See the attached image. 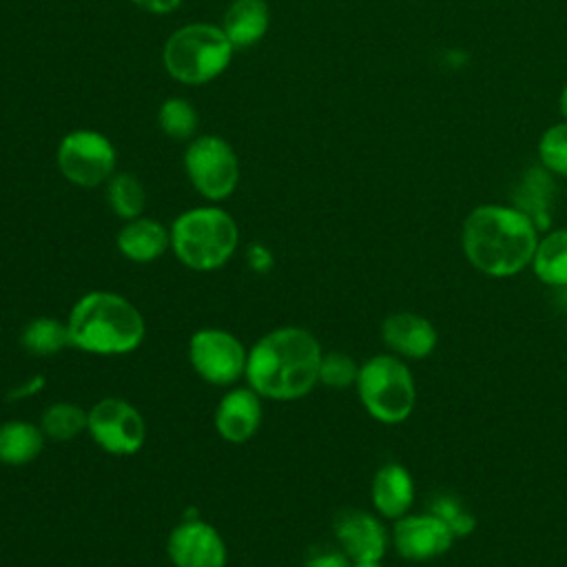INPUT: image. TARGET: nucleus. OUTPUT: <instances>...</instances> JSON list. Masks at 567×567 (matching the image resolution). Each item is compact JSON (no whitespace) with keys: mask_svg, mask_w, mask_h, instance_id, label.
I'll use <instances>...</instances> for the list:
<instances>
[{"mask_svg":"<svg viewBox=\"0 0 567 567\" xmlns=\"http://www.w3.org/2000/svg\"><path fill=\"white\" fill-rule=\"evenodd\" d=\"M86 434L111 456H133L146 443V421L131 401L102 396L89 408Z\"/></svg>","mask_w":567,"mask_h":567,"instance_id":"10","label":"nucleus"},{"mask_svg":"<svg viewBox=\"0 0 567 567\" xmlns=\"http://www.w3.org/2000/svg\"><path fill=\"white\" fill-rule=\"evenodd\" d=\"M184 168L193 188L208 202L228 199L239 184V159L217 135L195 137L184 153Z\"/></svg>","mask_w":567,"mask_h":567,"instance_id":"9","label":"nucleus"},{"mask_svg":"<svg viewBox=\"0 0 567 567\" xmlns=\"http://www.w3.org/2000/svg\"><path fill=\"white\" fill-rule=\"evenodd\" d=\"M115 162L117 151L113 142L104 133L91 128L66 133L55 151L60 175L80 188L106 184L115 173Z\"/></svg>","mask_w":567,"mask_h":567,"instance_id":"8","label":"nucleus"},{"mask_svg":"<svg viewBox=\"0 0 567 567\" xmlns=\"http://www.w3.org/2000/svg\"><path fill=\"white\" fill-rule=\"evenodd\" d=\"M86 416L89 410L73 401H53L40 412L38 425L47 441L69 443L80 434H86Z\"/></svg>","mask_w":567,"mask_h":567,"instance_id":"23","label":"nucleus"},{"mask_svg":"<svg viewBox=\"0 0 567 567\" xmlns=\"http://www.w3.org/2000/svg\"><path fill=\"white\" fill-rule=\"evenodd\" d=\"M332 532L337 545L348 554L352 563L381 560L388 551L390 536L385 525L365 509H341L334 516Z\"/></svg>","mask_w":567,"mask_h":567,"instance_id":"14","label":"nucleus"},{"mask_svg":"<svg viewBox=\"0 0 567 567\" xmlns=\"http://www.w3.org/2000/svg\"><path fill=\"white\" fill-rule=\"evenodd\" d=\"M363 410L379 423H403L416 403L410 368L396 354H374L359 365L354 383Z\"/></svg>","mask_w":567,"mask_h":567,"instance_id":"6","label":"nucleus"},{"mask_svg":"<svg viewBox=\"0 0 567 567\" xmlns=\"http://www.w3.org/2000/svg\"><path fill=\"white\" fill-rule=\"evenodd\" d=\"M18 341L22 350L33 357H55L62 350L71 348L66 321L49 315L33 317L31 321H27L20 328Z\"/></svg>","mask_w":567,"mask_h":567,"instance_id":"21","label":"nucleus"},{"mask_svg":"<svg viewBox=\"0 0 567 567\" xmlns=\"http://www.w3.org/2000/svg\"><path fill=\"white\" fill-rule=\"evenodd\" d=\"M536 224L514 206L483 204L463 221L467 261L487 277H512L532 266L538 246Z\"/></svg>","mask_w":567,"mask_h":567,"instance_id":"2","label":"nucleus"},{"mask_svg":"<svg viewBox=\"0 0 567 567\" xmlns=\"http://www.w3.org/2000/svg\"><path fill=\"white\" fill-rule=\"evenodd\" d=\"M44 388H47V377H44V374H40V372L29 374V377L20 379L16 385L9 388L7 401H27V399H33V396H38Z\"/></svg>","mask_w":567,"mask_h":567,"instance_id":"31","label":"nucleus"},{"mask_svg":"<svg viewBox=\"0 0 567 567\" xmlns=\"http://www.w3.org/2000/svg\"><path fill=\"white\" fill-rule=\"evenodd\" d=\"M540 166L551 175L567 177V122L549 126L538 140Z\"/></svg>","mask_w":567,"mask_h":567,"instance_id":"27","label":"nucleus"},{"mask_svg":"<svg viewBox=\"0 0 567 567\" xmlns=\"http://www.w3.org/2000/svg\"><path fill=\"white\" fill-rule=\"evenodd\" d=\"M558 106H560V113L567 117V84L563 86L560 91V97H558Z\"/></svg>","mask_w":567,"mask_h":567,"instance_id":"33","label":"nucleus"},{"mask_svg":"<svg viewBox=\"0 0 567 567\" xmlns=\"http://www.w3.org/2000/svg\"><path fill=\"white\" fill-rule=\"evenodd\" d=\"M166 556L173 567H226L228 545L213 523L188 509L166 536Z\"/></svg>","mask_w":567,"mask_h":567,"instance_id":"11","label":"nucleus"},{"mask_svg":"<svg viewBox=\"0 0 567 567\" xmlns=\"http://www.w3.org/2000/svg\"><path fill=\"white\" fill-rule=\"evenodd\" d=\"M454 538L452 529L432 512L396 518L390 534L396 554L405 560H432L445 554Z\"/></svg>","mask_w":567,"mask_h":567,"instance_id":"13","label":"nucleus"},{"mask_svg":"<svg viewBox=\"0 0 567 567\" xmlns=\"http://www.w3.org/2000/svg\"><path fill=\"white\" fill-rule=\"evenodd\" d=\"M171 252L195 272L226 266L239 248V226L230 213L210 204L179 213L171 224Z\"/></svg>","mask_w":567,"mask_h":567,"instance_id":"4","label":"nucleus"},{"mask_svg":"<svg viewBox=\"0 0 567 567\" xmlns=\"http://www.w3.org/2000/svg\"><path fill=\"white\" fill-rule=\"evenodd\" d=\"M71 348L95 357H124L146 339L140 308L113 290H89L75 299L66 315Z\"/></svg>","mask_w":567,"mask_h":567,"instance_id":"3","label":"nucleus"},{"mask_svg":"<svg viewBox=\"0 0 567 567\" xmlns=\"http://www.w3.org/2000/svg\"><path fill=\"white\" fill-rule=\"evenodd\" d=\"M370 498H372V507L383 518L396 520L405 516L414 501V481L410 472L399 463L381 465L372 476Z\"/></svg>","mask_w":567,"mask_h":567,"instance_id":"17","label":"nucleus"},{"mask_svg":"<svg viewBox=\"0 0 567 567\" xmlns=\"http://www.w3.org/2000/svg\"><path fill=\"white\" fill-rule=\"evenodd\" d=\"M532 270L547 286H567V228L551 230L538 239Z\"/></svg>","mask_w":567,"mask_h":567,"instance_id":"22","label":"nucleus"},{"mask_svg":"<svg viewBox=\"0 0 567 567\" xmlns=\"http://www.w3.org/2000/svg\"><path fill=\"white\" fill-rule=\"evenodd\" d=\"M47 436L38 423L11 419L0 423V463L7 467H22L33 463L44 450Z\"/></svg>","mask_w":567,"mask_h":567,"instance_id":"19","label":"nucleus"},{"mask_svg":"<svg viewBox=\"0 0 567 567\" xmlns=\"http://www.w3.org/2000/svg\"><path fill=\"white\" fill-rule=\"evenodd\" d=\"M159 128L173 140H188L197 128V111L184 97H168L157 111Z\"/></svg>","mask_w":567,"mask_h":567,"instance_id":"25","label":"nucleus"},{"mask_svg":"<svg viewBox=\"0 0 567 567\" xmlns=\"http://www.w3.org/2000/svg\"><path fill=\"white\" fill-rule=\"evenodd\" d=\"M261 421L264 399L248 383L226 388L213 410V427L217 436L233 445H241L255 439Z\"/></svg>","mask_w":567,"mask_h":567,"instance_id":"12","label":"nucleus"},{"mask_svg":"<svg viewBox=\"0 0 567 567\" xmlns=\"http://www.w3.org/2000/svg\"><path fill=\"white\" fill-rule=\"evenodd\" d=\"M115 248L133 264H153L171 250V230L162 221L140 215L117 230Z\"/></svg>","mask_w":567,"mask_h":567,"instance_id":"16","label":"nucleus"},{"mask_svg":"<svg viewBox=\"0 0 567 567\" xmlns=\"http://www.w3.org/2000/svg\"><path fill=\"white\" fill-rule=\"evenodd\" d=\"M233 51L235 47L221 27L193 22L168 35L162 49V62L173 80L182 84H206L226 71Z\"/></svg>","mask_w":567,"mask_h":567,"instance_id":"5","label":"nucleus"},{"mask_svg":"<svg viewBox=\"0 0 567 567\" xmlns=\"http://www.w3.org/2000/svg\"><path fill=\"white\" fill-rule=\"evenodd\" d=\"M352 567H381V560H359L352 563Z\"/></svg>","mask_w":567,"mask_h":567,"instance_id":"34","label":"nucleus"},{"mask_svg":"<svg viewBox=\"0 0 567 567\" xmlns=\"http://www.w3.org/2000/svg\"><path fill=\"white\" fill-rule=\"evenodd\" d=\"M381 339L396 357L423 359L434 352L439 334L430 319L410 310H401L383 319Z\"/></svg>","mask_w":567,"mask_h":567,"instance_id":"15","label":"nucleus"},{"mask_svg":"<svg viewBox=\"0 0 567 567\" xmlns=\"http://www.w3.org/2000/svg\"><path fill=\"white\" fill-rule=\"evenodd\" d=\"M556 195V184L547 168H529L523 175V182L514 190V208L523 210L538 230H545L549 224V210Z\"/></svg>","mask_w":567,"mask_h":567,"instance_id":"20","label":"nucleus"},{"mask_svg":"<svg viewBox=\"0 0 567 567\" xmlns=\"http://www.w3.org/2000/svg\"><path fill=\"white\" fill-rule=\"evenodd\" d=\"M106 202L120 219L128 221L144 213L146 190L135 175L113 173V177L106 182Z\"/></svg>","mask_w":567,"mask_h":567,"instance_id":"24","label":"nucleus"},{"mask_svg":"<svg viewBox=\"0 0 567 567\" xmlns=\"http://www.w3.org/2000/svg\"><path fill=\"white\" fill-rule=\"evenodd\" d=\"M270 27V9L266 0H230L224 11L221 29L235 49L257 44Z\"/></svg>","mask_w":567,"mask_h":567,"instance_id":"18","label":"nucleus"},{"mask_svg":"<svg viewBox=\"0 0 567 567\" xmlns=\"http://www.w3.org/2000/svg\"><path fill=\"white\" fill-rule=\"evenodd\" d=\"M321 357L323 348L308 328H272L248 348L244 383L264 401H299L319 385Z\"/></svg>","mask_w":567,"mask_h":567,"instance_id":"1","label":"nucleus"},{"mask_svg":"<svg viewBox=\"0 0 567 567\" xmlns=\"http://www.w3.org/2000/svg\"><path fill=\"white\" fill-rule=\"evenodd\" d=\"M430 512L439 516L452 529L454 536H467L476 529L474 514L458 498L450 494H439L436 498H432Z\"/></svg>","mask_w":567,"mask_h":567,"instance_id":"28","label":"nucleus"},{"mask_svg":"<svg viewBox=\"0 0 567 567\" xmlns=\"http://www.w3.org/2000/svg\"><path fill=\"white\" fill-rule=\"evenodd\" d=\"M244 259H246V266L255 272V275H266L272 270L275 266V255L272 250L266 246V244H250L244 252Z\"/></svg>","mask_w":567,"mask_h":567,"instance_id":"30","label":"nucleus"},{"mask_svg":"<svg viewBox=\"0 0 567 567\" xmlns=\"http://www.w3.org/2000/svg\"><path fill=\"white\" fill-rule=\"evenodd\" d=\"M182 0H133V4L142 7L144 11H151V13H171L179 7Z\"/></svg>","mask_w":567,"mask_h":567,"instance_id":"32","label":"nucleus"},{"mask_svg":"<svg viewBox=\"0 0 567 567\" xmlns=\"http://www.w3.org/2000/svg\"><path fill=\"white\" fill-rule=\"evenodd\" d=\"M359 365L350 354L332 350L323 352L319 363V385L332 388V390H346L354 388L359 377Z\"/></svg>","mask_w":567,"mask_h":567,"instance_id":"26","label":"nucleus"},{"mask_svg":"<svg viewBox=\"0 0 567 567\" xmlns=\"http://www.w3.org/2000/svg\"><path fill=\"white\" fill-rule=\"evenodd\" d=\"M303 567H352V560L348 554L337 545V547H315L303 560Z\"/></svg>","mask_w":567,"mask_h":567,"instance_id":"29","label":"nucleus"},{"mask_svg":"<svg viewBox=\"0 0 567 567\" xmlns=\"http://www.w3.org/2000/svg\"><path fill=\"white\" fill-rule=\"evenodd\" d=\"M186 357L193 372L204 383L226 390L244 381L248 348L235 332L217 326H204L188 337Z\"/></svg>","mask_w":567,"mask_h":567,"instance_id":"7","label":"nucleus"}]
</instances>
